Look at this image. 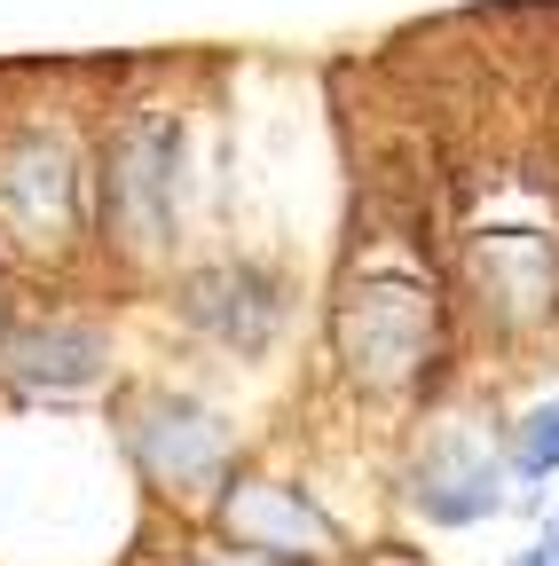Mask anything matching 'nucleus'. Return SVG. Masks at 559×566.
<instances>
[{"instance_id": "obj_1", "label": "nucleus", "mask_w": 559, "mask_h": 566, "mask_svg": "<svg viewBox=\"0 0 559 566\" xmlns=\"http://www.w3.org/2000/svg\"><path fill=\"white\" fill-rule=\"evenodd\" d=\"M331 354L355 394L410 401L449 363V300L417 260H363L331 292Z\"/></svg>"}, {"instance_id": "obj_11", "label": "nucleus", "mask_w": 559, "mask_h": 566, "mask_svg": "<svg viewBox=\"0 0 559 566\" xmlns=\"http://www.w3.org/2000/svg\"><path fill=\"white\" fill-rule=\"evenodd\" d=\"M513 566H559V512L544 520V535H536V543H528V551H520Z\"/></svg>"}, {"instance_id": "obj_5", "label": "nucleus", "mask_w": 559, "mask_h": 566, "mask_svg": "<svg viewBox=\"0 0 559 566\" xmlns=\"http://www.w3.org/2000/svg\"><path fill=\"white\" fill-rule=\"evenodd\" d=\"M174 307L189 331H205L229 354H268L292 315V283L260 260H214V268H189L174 283Z\"/></svg>"}, {"instance_id": "obj_4", "label": "nucleus", "mask_w": 559, "mask_h": 566, "mask_svg": "<svg viewBox=\"0 0 559 566\" xmlns=\"http://www.w3.org/2000/svg\"><path fill=\"white\" fill-rule=\"evenodd\" d=\"M214 527L221 543L276 558V566H346V527L292 480H229Z\"/></svg>"}, {"instance_id": "obj_2", "label": "nucleus", "mask_w": 559, "mask_h": 566, "mask_svg": "<svg viewBox=\"0 0 559 566\" xmlns=\"http://www.w3.org/2000/svg\"><path fill=\"white\" fill-rule=\"evenodd\" d=\"M118 433H126V457L143 464V480H151V488H166V495L229 488L237 433H229V417H221V409H205L197 394H174V386H143V394H126Z\"/></svg>"}, {"instance_id": "obj_6", "label": "nucleus", "mask_w": 559, "mask_h": 566, "mask_svg": "<svg viewBox=\"0 0 559 566\" xmlns=\"http://www.w3.org/2000/svg\"><path fill=\"white\" fill-rule=\"evenodd\" d=\"M465 283L488 323L544 331L559 315V237L544 229H473L465 237Z\"/></svg>"}, {"instance_id": "obj_9", "label": "nucleus", "mask_w": 559, "mask_h": 566, "mask_svg": "<svg viewBox=\"0 0 559 566\" xmlns=\"http://www.w3.org/2000/svg\"><path fill=\"white\" fill-rule=\"evenodd\" d=\"M103 363H111V338L95 323H72V315L24 323V331L0 338V370L24 378V386H40V394H80V386L103 378Z\"/></svg>"}, {"instance_id": "obj_3", "label": "nucleus", "mask_w": 559, "mask_h": 566, "mask_svg": "<svg viewBox=\"0 0 559 566\" xmlns=\"http://www.w3.org/2000/svg\"><path fill=\"white\" fill-rule=\"evenodd\" d=\"M182 205V126L174 118H126L103 158V237L126 252H158L174 237Z\"/></svg>"}, {"instance_id": "obj_10", "label": "nucleus", "mask_w": 559, "mask_h": 566, "mask_svg": "<svg viewBox=\"0 0 559 566\" xmlns=\"http://www.w3.org/2000/svg\"><path fill=\"white\" fill-rule=\"evenodd\" d=\"M505 472L513 480H551L559 472V394L551 401H536V409H520L513 424H505Z\"/></svg>"}, {"instance_id": "obj_12", "label": "nucleus", "mask_w": 559, "mask_h": 566, "mask_svg": "<svg viewBox=\"0 0 559 566\" xmlns=\"http://www.w3.org/2000/svg\"><path fill=\"white\" fill-rule=\"evenodd\" d=\"M371 566H426V558H417V551H394V543H379V551H371Z\"/></svg>"}, {"instance_id": "obj_7", "label": "nucleus", "mask_w": 559, "mask_h": 566, "mask_svg": "<svg viewBox=\"0 0 559 566\" xmlns=\"http://www.w3.org/2000/svg\"><path fill=\"white\" fill-rule=\"evenodd\" d=\"M505 449H488L480 433H434L426 449L410 457L402 472V495H410V512L426 520V527H480V520H497L505 512Z\"/></svg>"}, {"instance_id": "obj_8", "label": "nucleus", "mask_w": 559, "mask_h": 566, "mask_svg": "<svg viewBox=\"0 0 559 566\" xmlns=\"http://www.w3.org/2000/svg\"><path fill=\"white\" fill-rule=\"evenodd\" d=\"M0 212L17 221L24 244H72L87 229V174L48 134H24L0 166Z\"/></svg>"}]
</instances>
